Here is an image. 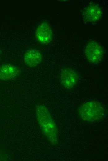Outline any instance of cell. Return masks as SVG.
I'll list each match as a JSON object with an SVG mask.
<instances>
[{
    "label": "cell",
    "mask_w": 108,
    "mask_h": 161,
    "mask_svg": "<svg viewBox=\"0 0 108 161\" xmlns=\"http://www.w3.org/2000/svg\"><path fill=\"white\" fill-rule=\"evenodd\" d=\"M78 115L81 120L87 123H94L104 119L106 115V110L100 102L95 100L86 102L79 107Z\"/></svg>",
    "instance_id": "obj_2"
},
{
    "label": "cell",
    "mask_w": 108,
    "mask_h": 161,
    "mask_svg": "<svg viewBox=\"0 0 108 161\" xmlns=\"http://www.w3.org/2000/svg\"><path fill=\"white\" fill-rule=\"evenodd\" d=\"M35 37L38 41L42 45H47L52 41L53 34L51 27L48 23L43 21L40 23L36 28Z\"/></svg>",
    "instance_id": "obj_5"
},
{
    "label": "cell",
    "mask_w": 108,
    "mask_h": 161,
    "mask_svg": "<svg viewBox=\"0 0 108 161\" xmlns=\"http://www.w3.org/2000/svg\"><path fill=\"white\" fill-rule=\"evenodd\" d=\"M21 70L19 67L13 64L7 63L0 66V80H14L20 74Z\"/></svg>",
    "instance_id": "obj_7"
},
{
    "label": "cell",
    "mask_w": 108,
    "mask_h": 161,
    "mask_svg": "<svg viewBox=\"0 0 108 161\" xmlns=\"http://www.w3.org/2000/svg\"><path fill=\"white\" fill-rule=\"evenodd\" d=\"M85 20L88 22H94L99 20L102 15V11L98 5L92 4L88 6L83 12Z\"/></svg>",
    "instance_id": "obj_8"
},
{
    "label": "cell",
    "mask_w": 108,
    "mask_h": 161,
    "mask_svg": "<svg viewBox=\"0 0 108 161\" xmlns=\"http://www.w3.org/2000/svg\"><path fill=\"white\" fill-rule=\"evenodd\" d=\"M5 155L4 154H0V161L5 160L4 159H3V158H4L6 157H5ZM5 159L6 160V159Z\"/></svg>",
    "instance_id": "obj_9"
},
{
    "label": "cell",
    "mask_w": 108,
    "mask_h": 161,
    "mask_svg": "<svg viewBox=\"0 0 108 161\" xmlns=\"http://www.w3.org/2000/svg\"><path fill=\"white\" fill-rule=\"evenodd\" d=\"M104 50L99 43L92 41L88 42L85 46V54L88 61L92 64L99 63L103 59Z\"/></svg>",
    "instance_id": "obj_4"
},
{
    "label": "cell",
    "mask_w": 108,
    "mask_h": 161,
    "mask_svg": "<svg viewBox=\"0 0 108 161\" xmlns=\"http://www.w3.org/2000/svg\"><path fill=\"white\" fill-rule=\"evenodd\" d=\"M43 55L38 50L30 48L25 52L23 56L25 64L30 67H34L39 65L43 60Z\"/></svg>",
    "instance_id": "obj_6"
},
{
    "label": "cell",
    "mask_w": 108,
    "mask_h": 161,
    "mask_svg": "<svg viewBox=\"0 0 108 161\" xmlns=\"http://www.w3.org/2000/svg\"><path fill=\"white\" fill-rule=\"evenodd\" d=\"M79 78L78 72L74 69L65 67L62 68L59 75V81L62 87L66 90L74 89Z\"/></svg>",
    "instance_id": "obj_3"
},
{
    "label": "cell",
    "mask_w": 108,
    "mask_h": 161,
    "mask_svg": "<svg viewBox=\"0 0 108 161\" xmlns=\"http://www.w3.org/2000/svg\"><path fill=\"white\" fill-rule=\"evenodd\" d=\"M35 111L37 121L43 134L52 144L58 145V128L49 110L44 105L38 104L36 105Z\"/></svg>",
    "instance_id": "obj_1"
}]
</instances>
